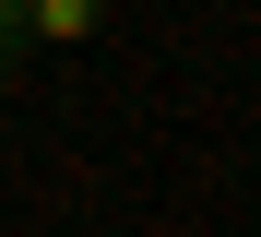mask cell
I'll return each mask as SVG.
<instances>
[{
  "instance_id": "cell-1",
  "label": "cell",
  "mask_w": 261,
  "mask_h": 237,
  "mask_svg": "<svg viewBox=\"0 0 261 237\" xmlns=\"http://www.w3.org/2000/svg\"><path fill=\"white\" fill-rule=\"evenodd\" d=\"M83 36H107L95 0H24V47H83Z\"/></svg>"
},
{
  "instance_id": "cell-2",
  "label": "cell",
  "mask_w": 261,
  "mask_h": 237,
  "mask_svg": "<svg viewBox=\"0 0 261 237\" xmlns=\"http://www.w3.org/2000/svg\"><path fill=\"white\" fill-rule=\"evenodd\" d=\"M12 60H24V0H0V83H12Z\"/></svg>"
}]
</instances>
